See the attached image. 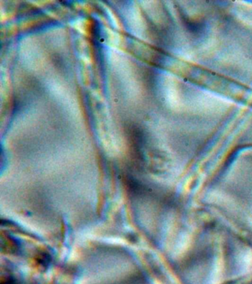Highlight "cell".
<instances>
[{
  "instance_id": "6da1fadb",
  "label": "cell",
  "mask_w": 252,
  "mask_h": 284,
  "mask_svg": "<svg viewBox=\"0 0 252 284\" xmlns=\"http://www.w3.org/2000/svg\"><path fill=\"white\" fill-rule=\"evenodd\" d=\"M3 284H15V282L12 281V280H6V283Z\"/></svg>"
}]
</instances>
